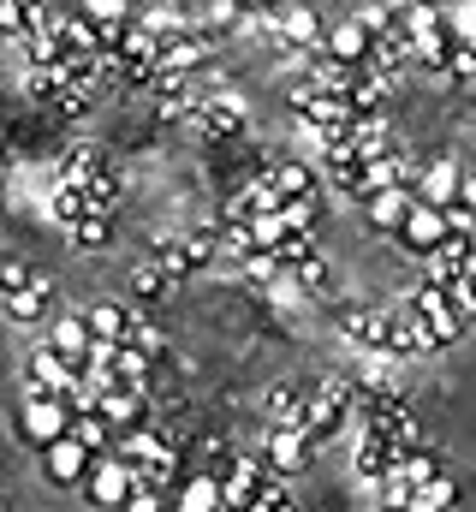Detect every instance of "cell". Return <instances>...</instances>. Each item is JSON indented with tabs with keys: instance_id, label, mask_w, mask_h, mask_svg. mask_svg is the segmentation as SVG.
<instances>
[{
	"instance_id": "7c38bea8",
	"label": "cell",
	"mask_w": 476,
	"mask_h": 512,
	"mask_svg": "<svg viewBox=\"0 0 476 512\" xmlns=\"http://www.w3.org/2000/svg\"><path fill=\"white\" fill-rule=\"evenodd\" d=\"M90 346H96V334H90V322L84 316H60L54 328H48V352L72 370V376H84V364H90Z\"/></svg>"
},
{
	"instance_id": "f35d334b",
	"label": "cell",
	"mask_w": 476,
	"mask_h": 512,
	"mask_svg": "<svg viewBox=\"0 0 476 512\" xmlns=\"http://www.w3.org/2000/svg\"><path fill=\"white\" fill-rule=\"evenodd\" d=\"M447 227H453V233H476V215L471 209H447Z\"/></svg>"
},
{
	"instance_id": "d590c367",
	"label": "cell",
	"mask_w": 476,
	"mask_h": 512,
	"mask_svg": "<svg viewBox=\"0 0 476 512\" xmlns=\"http://www.w3.org/2000/svg\"><path fill=\"white\" fill-rule=\"evenodd\" d=\"M292 274H298V286H304V292H328V256H322V251L310 256L304 268H292Z\"/></svg>"
},
{
	"instance_id": "3957f363",
	"label": "cell",
	"mask_w": 476,
	"mask_h": 512,
	"mask_svg": "<svg viewBox=\"0 0 476 512\" xmlns=\"http://www.w3.org/2000/svg\"><path fill=\"white\" fill-rule=\"evenodd\" d=\"M84 495L102 512H125V501L137 495V471H131L119 453H102V459L90 465V477H84Z\"/></svg>"
},
{
	"instance_id": "60d3db41",
	"label": "cell",
	"mask_w": 476,
	"mask_h": 512,
	"mask_svg": "<svg viewBox=\"0 0 476 512\" xmlns=\"http://www.w3.org/2000/svg\"><path fill=\"white\" fill-rule=\"evenodd\" d=\"M471 286H476V274H471Z\"/></svg>"
},
{
	"instance_id": "9a60e30c",
	"label": "cell",
	"mask_w": 476,
	"mask_h": 512,
	"mask_svg": "<svg viewBox=\"0 0 476 512\" xmlns=\"http://www.w3.org/2000/svg\"><path fill=\"white\" fill-rule=\"evenodd\" d=\"M411 209H417V191H405V185H399V191L369 197V203H363V221H369L375 233H393V239H399V227L411 221Z\"/></svg>"
},
{
	"instance_id": "277c9868",
	"label": "cell",
	"mask_w": 476,
	"mask_h": 512,
	"mask_svg": "<svg viewBox=\"0 0 476 512\" xmlns=\"http://www.w3.org/2000/svg\"><path fill=\"white\" fill-rule=\"evenodd\" d=\"M322 54L334 60V66H352V72H369V54H375V30L346 12V18H334L328 24V36H322Z\"/></svg>"
},
{
	"instance_id": "6da1fadb",
	"label": "cell",
	"mask_w": 476,
	"mask_h": 512,
	"mask_svg": "<svg viewBox=\"0 0 476 512\" xmlns=\"http://www.w3.org/2000/svg\"><path fill=\"white\" fill-rule=\"evenodd\" d=\"M334 328L346 340H357V346H369L375 358H387V346H393V310L363 304V298H340L334 304Z\"/></svg>"
},
{
	"instance_id": "484cf974",
	"label": "cell",
	"mask_w": 476,
	"mask_h": 512,
	"mask_svg": "<svg viewBox=\"0 0 476 512\" xmlns=\"http://www.w3.org/2000/svg\"><path fill=\"white\" fill-rule=\"evenodd\" d=\"M84 215H90V197H84V191H66V185H54V203H48V221H54V227H60L66 239H72V227H78Z\"/></svg>"
},
{
	"instance_id": "ba28073f",
	"label": "cell",
	"mask_w": 476,
	"mask_h": 512,
	"mask_svg": "<svg viewBox=\"0 0 476 512\" xmlns=\"http://www.w3.org/2000/svg\"><path fill=\"white\" fill-rule=\"evenodd\" d=\"M268 36H274L280 48H322L328 24H322V12H316V6H274Z\"/></svg>"
},
{
	"instance_id": "8d00e7d4",
	"label": "cell",
	"mask_w": 476,
	"mask_h": 512,
	"mask_svg": "<svg viewBox=\"0 0 476 512\" xmlns=\"http://www.w3.org/2000/svg\"><path fill=\"white\" fill-rule=\"evenodd\" d=\"M447 298H453V310H459L465 322H476V286H471V280H453V286H447Z\"/></svg>"
},
{
	"instance_id": "1f68e13d",
	"label": "cell",
	"mask_w": 476,
	"mask_h": 512,
	"mask_svg": "<svg viewBox=\"0 0 476 512\" xmlns=\"http://www.w3.org/2000/svg\"><path fill=\"white\" fill-rule=\"evenodd\" d=\"M453 501H459V483L441 471L429 489H417V501H411V512H453Z\"/></svg>"
},
{
	"instance_id": "2e32d148",
	"label": "cell",
	"mask_w": 476,
	"mask_h": 512,
	"mask_svg": "<svg viewBox=\"0 0 476 512\" xmlns=\"http://www.w3.org/2000/svg\"><path fill=\"white\" fill-rule=\"evenodd\" d=\"M423 352H435V334H429V322L411 304H399L393 310V346H387V358H423Z\"/></svg>"
},
{
	"instance_id": "7a4b0ae2",
	"label": "cell",
	"mask_w": 476,
	"mask_h": 512,
	"mask_svg": "<svg viewBox=\"0 0 476 512\" xmlns=\"http://www.w3.org/2000/svg\"><path fill=\"white\" fill-rule=\"evenodd\" d=\"M18 435L48 453L54 441L72 435V405H66V399H36V393H24V405H18Z\"/></svg>"
},
{
	"instance_id": "7402d4cb",
	"label": "cell",
	"mask_w": 476,
	"mask_h": 512,
	"mask_svg": "<svg viewBox=\"0 0 476 512\" xmlns=\"http://www.w3.org/2000/svg\"><path fill=\"white\" fill-rule=\"evenodd\" d=\"M42 24H54V12L48 6H24V0H0V36H12V42H30Z\"/></svg>"
},
{
	"instance_id": "d6a6232c",
	"label": "cell",
	"mask_w": 476,
	"mask_h": 512,
	"mask_svg": "<svg viewBox=\"0 0 476 512\" xmlns=\"http://www.w3.org/2000/svg\"><path fill=\"white\" fill-rule=\"evenodd\" d=\"M280 221H286V233H298V239H316V197H298V203H280Z\"/></svg>"
},
{
	"instance_id": "5bb4252c",
	"label": "cell",
	"mask_w": 476,
	"mask_h": 512,
	"mask_svg": "<svg viewBox=\"0 0 476 512\" xmlns=\"http://www.w3.org/2000/svg\"><path fill=\"white\" fill-rule=\"evenodd\" d=\"M96 411H102V423L125 441V435H137V429H143V417H149V393H137V387H114V393H102V399H96Z\"/></svg>"
},
{
	"instance_id": "e0dca14e",
	"label": "cell",
	"mask_w": 476,
	"mask_h": 512,
	"mask_svg": "<svg viewBox=\"0 0 476 512\" xmlns=\"http://www.w3.org/2000/svg\"><path fill=\"white\" fill-rule=\"evenodd\" d=\"M262 411H268V429H304V417H310V393L292 382L268 387L262 393Z\"/></svg>"
},
{
	"instance_id": "9c48e42d",
	"label": "cell",
	"mask_w": 476,
	"mask_h": 512,
	"mask_svg": "<svg viewBox=\"0 0 476 512\" xmlns=\"http://www.w3.org/2000/svg\"><path fill=\"white\" fill-rule=\"evenodd\" d=\"M411 310H417V316L429 322V334H435V346H453V340H459V334L471 328V322H465V316L453 310V298H447L441 286H417V292H411Z\"/></svg>"
},
{
	"instance_id": "ac0fdd59",
	"label": "cell",
	"mask_w": 476,
	"mask_h": 512,
	"mask_svg": "<svg viewBox=\"0 0 476 512\" xmlns=\"http://www.w3.org/2000/svg\"><path fill=\"white\" fill-rule=\"evenodd\" d=\"M203 60H209V36H197V30L161 42V72H167V78H185V72H197Z\"/></svg>"
},
{
	"instance_id": "44dd1931",
	"label": "cell",
	"mask_w": 476,
	"mask_h": 512,
	"mask_svg": "<svg viewBox=\"0 0 476 512\" xmlns=\"http://www.w3.org/2000/svg\"><path fill=\"white\" fill-rule=\"evenodd\" d=\"M84 322H90V334H96V340H108V346H125L137 316H131L125 304H114V298H102V304H90V310H84Z\"/></svg>"
},
{
	"instance_id": "8992f818",
	"label": "cell",
	"mask_w": 476,
	"mask_h": 512,
	"mask_svg": "<svg viewBox=\"0 0 476 512\" xmlns=\"http://www.w3.org/2000/svg\"><path fill=\"white\" fill-rule=\"evenodd\" d=\"M357 387L352 382H322L310 393V417H304V435L310 441H328V435H340V423H346V411H352Z\"/></svg>"
},
{
	"instance_id": "4316f807",
	"label": "cell",
	"mask_w": 476,
	"mask_h": 512,
	"mask_svg": "<svg viewBox=\"0 0 476 512\" xmlns=\"http://www.w3.org/2000/svg\"><path fill=\"white\" fill-rule=\"evenodd\" d=\"M149 262H155V268H161L167 280H185V274L197 268V262H191V245H185V239H155Z\"/></svg>"
},
{
	"instance_id": "30bf717a",
	"label": "cell",
	"mask_w": 476,
	"mask_h": 512,
	"mask_svg": "<svg viewBox=\"0 0 476 512\" xmlns=\"http://www.w3.org/2000/svg\"><path fill=\"white\" fill-rule=\"evenodd\" d=\"M84 382V376H72L48 346H36L30 358H24V387L36 393V399H72V387Z\"/></svg>"
},
{
	"instance_id": "f546056e",
	"label": "cell",
	"mask_w": 476,
	"mask_h": 512,
	"mask_svg": "<svg viewBox=\"0 0 476 512\" xmlns=\"http://www.w3.org/2000/svg\"><path fill=\"white\" fill-rule=\"evenodd\" d=\"M108 239H114V215H108V209H90V215L72 227V245H78V251H96V245H108Z\"/></svg>"
},
{
	"instance_id": "d4e9b609",
	"label": "cell",
	"mask_w": 476,
	"mask_h": 512,
	"mask_svg": "<svg viewBox=\"0 0 476 512\" xmlns=\"http://www.w3.org/2000/svg\"><path fill=\"white\" fill-rule=\"evenodd\" d=\"M268 179H274V191H280V203H298V197H316V167H304V161H274V167H268Z\"/></svg>"
},
{
	"instance_id": "74e56055",
	"label": "cell",
	"mask_w": 476,
	"mask_h": 512,
	"mask_svg": "<svg viewBox=\"0 0 476 512\" xmlns=\"http://www.w3.org/2000/svg\"><path fill=\"white\" fill-rule=\"evenodd\" d=\"M125 512H173V495H155V489H137V495L125 501Z\"/></svg>"
},
{
	"instance_id": "83f0119b",
	"label": "cell",
	"mask_w": 476,
	"mask_h": 512,
	"mask_svg": "<svg viewBox=\"0 0 476 512\" xmlns=\"http://www.w3.org/2000/svg\"><path fill=\"white\" fill-rule=\"evenodd\" d=\"M125 286H131L143 304H155V298H167V292H173V280H167L149 256H143V262H131V280H125Z\"/></svg>"
},
{
	"instance_id": "836d02e7",
	"label": "cell",
	"mask_w": 476,
	"mask_h": 512,
	"mask_svg": "<svg viewBox=\"0 0 476 512\" xmlns=\"http://www.w3.org/2000/svg\"><path fill=\"white\" fill-rule=\"evenodd\" d=\"M36 280H42V274H36L30 262H18V256H6V262H0V298H18V292H30Z\"/></svg>"
},
{
	"instance_id": "cb8c5ba5",
	"label": "cell",
	"mask_w": 476,
	"mask_h": 512,
	"mask_svg": "<svg viewBox=\"0 0 476 512\" xmlns=\"http://www.w3.org/2000/svg\"><path fill=\"white\" fill-rule=\"evenodd\" d=\"M0 304H6V316H12L18 328H36V322L48 316V304H54V280L42 274V280H36L30 292H18V298H0Z\"/></svg>"
},
{
	"instance_id": "4fadbf2b",
	"label": "cell",
	"mask_w": 476,
	"mask_h": 512,
	"mask_svg": "<svg viewBox=\"0 0 476 512\" xmlns=\"http://www.w3.org/2000/svg\"><path fill=\"white\" fill-rule=\"evenodd\" d=\"M447 239H453L447 215H441V209H423V203H417V209H411V221L399 227V245H405L411 256H423V262H429V256L441 251Z\"/></svg>"
},
{
	"instance_id": "52a82bcc",
	"label": "cell",
	"mask_w": 476,
	"mask_h": 512,
	"mask_svg": "<svg viewBox=\"0 0 476 512\" xmlns=\"http://www.w3.org/2000/svg\"><path fill=\"white\" fill-rule=\"evenodd\" d=\"M465 173H471V167H459L453 155H435V161L423 167V179H417V203H423V209H441V215H447V209H459Z\"/></svg>"
},
{
	"instance_id": "8fae6325",
	"label": "cell",
	"mask_w": 476,
	"mask_h": 512,
	"mask_svg": "<svg viewBox=\"0 0 476 512\" xmlns=\"http://www.w3.org/2000/svg\"><path fill=\"white\" fill-rule=\"evenodd\" d=\"M90 465H96V453H90L84 441H72V435L42 453V477H48L54 489H78V483L90 477Z\"/></svg>"
},
{
	"instance_id": "603a6c76",
	"label": "cell",
	"mask_w": 476,
	"mask_h": 512,
	"mask_svg": "<svg viewBox=\"0 0 476 512\" xmlns=\"http://www.w3.org/2000/svg\"><path fill=\"white\" fill-rule=\"evenodd\" d=\"M173 512H227L221 507V477H209V471L185 477L179 495H173Z\"/></svg>"
},
{
	"instance_id": "4dcf8cb0",
	"label": "cell",
	"mask_w": 476,
	"mask_h": 512,
	"mask_svg": "<svg viewBox=\"0 0 476 512\" xmlns=\"http://www.w3.org/2000/svg\"><path fill=\"white\" fill-rule=\"evenodd\" d=\"M399 477H405L411 489H429V483L441 477V459H435L429 447H417V453H405V459H399Z\"/></svg>"
},
{
	"instance_id": "ffe728a7",
	"label": "cell",
	"mask_w": 476,
	"mask_h": 512,
	"mask_svg": "<svg viewBox=\"0 0 476 512\" xmlns=\"http://www.w3.org/2000/svg\"><path fill=\"white\" fill-rule=\"evenodd\" d=\"M191 126L203 131V137H244V108L238 102H227V96H215V102H197V120Z\"/></svg>"
},
{
	"instance_id": "ab89813d",
	"label": "cell",
	"mask_w": 476,
	"mask_h": 512,
	"mask_svg": "<svg viewBox=\"0 0 476 512\" xmlns=\"http://www.w3.org/2000/svg\"><path fill=\"white\" fill-rule=\"evenodd\" d=\"M459 209H471V215H476V167L465 173V191H459Z\"/></svg>"
},
{
	"instance_id": "f1b7e54d",
	"label": "cell",
	"mask_w": 476,
	"mask_h": 512,
	"mask_svg": "<svg viewBox=\"0 0 476 512\" xmlns=\"http://www.w3.org/2000/svg\"><path fill=\"white\" fill-rule=\"evenodd\" d=\"M72 441H84V447L102 459V453H108V441H119V435L102 423V411H78V417H72Z\"/></svg>"
},
{
	"instance_id": "e575fe53",
	"label": "cell",
	"mask_w": 476,
	"mask_h": 512,
	"mask_svg": "<svg viewBox=\"0 0 476 512\" xmlns=\"http://www.w3.org/2000/svg\"><path fill=\"white\" fill-rule=\"evenodd\" d=\"M238 274H244V286H274L286 268H280V256H250V262H238Z\"/></svg>"
},
{
	"instance_id": "5b68a950",
	"label": "cell",
	"mask_w": 476,
	"mask_h": 512,
	"mask_svg": "<svg viewBox=\"0 0 476 512\" xmlns=\"http://www.w3.org/2000/svg\"><path fill=\"white\" fill-rule=\"evenodd\" d=\"M310 459H316V441H310L304 429H268V441H262V465H268L280 483L304 477V471H310Z\"/></svg>"
},
{
	"instance_id": "d6986e66",
	"label": "cell",
	"mask_w": 476,
	"mask_h": 512,
	"mask_svg": "<svg viewBox=\"0 0 476 512\" xmlns=\"http://www.w3.org/2000/svg\"><path fill=\"white\" fill-rule=\"evenodd\" d=\"M108 167V155L96 149V143H72L66 155H60V185L66 191H90V179Z\"/></svg>"
}]
</instances>
